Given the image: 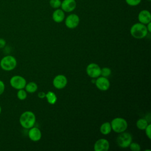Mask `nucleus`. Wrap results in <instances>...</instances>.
I'll return each mask as SVG.
<instances>
[{"label":"nucleus","mask_w":151,"mask_h":151,"mask_svg":"<svg viewBox=\"0 0 151 151\" xmlns=\"http://www.w3.org/2000/svg\"><path fill=\"white\" fill-rule=\"evenodd\" d=\"M52 20L57 23H60L65 19V12L61 8L55 9L52 14Z\"/></svg>","instance_id":"2eb2a0df"},{"label":"nucleus","mask_w":151,"mask_h":151,"mask_svg":"<svg viewBox=\"0 0 151 151\" xmlns=\"http://www.w3.org/2000/svg\"><path fill=\"white\" fill-rule=\"evenodd\" d=\"M36 121L35 114L31 111H25L23 112L19 119L21 126L26 129H29L33 127Z\"/></svg>","instance_id":"f257e3e1"},{"label":"nucleus","mask_w":151,"mask_h":151,"mask_svg":"<svg viewBox=\"0 0 151 151\" xmlns=\"http://www.w3.org/2000/svg\"><path fill=\"white\" fill-rule=\"evenodd\" d=\"M109 142L106 139H100L94 145V150L95 151H107L109 149Z\"/></svg>","instance_id":"f8f14e48"},{"label":"nucleus","mask_w":151,"mask_h":151,"mask_svg":"<svg viewBox=\"0 0 151 151\" xmlns=\"http://www.w3.org/2000/svg\"><path fill=\"white\" fill-rule=\"evenodd\" d=\"M132 142V136L130 133L128 132H122L117 136L116 139V143L117 145L122 148H126L129 146Z\"/></svg>","instance_id":"39448f33"},{"label":"nucleus","mask_w":151,"mask_h":151,"mask_svg":"<svg viewBox=\"0 0 151 151\" xmlns=\"http://www.w3.org/2000/svg\"><path fill=\"white\" fill-rule=\"evenodd\" d=\"M6 44V41L4 38H0V49L4 48L5 47Z\"/></svg>","instance_id":"bb28decb"},{"label":"nucleus","mask_w":151,"mask_h":151,"mask_svg":"<svg viewBox=\"0 0 151 151\" xmlns=\"http://www.w3.org/2000/svg\"><path fill=\"white\" fill-rule=\"evenodd\" d=\"M131 150L132 151H140V146L139 144L135 142H131L129 146Z\"/></svg>","instance_id":"5701e85b"},{"label":"nucleus","mask_w":151,"mask_h":151,"mask_svg":"<svg viewBox=\"0 0 151 151\" xmlns=\"http://www.w3.org/2000/svg\"><path fill=\"white\" fill-rule=\"evenodd\" d=\"M100 130L101 134L104 135H107L109 134L111 131V127L110 123L107 122L103 123L100 126Z\"/></svg>","instance_id":"dca6fc26"},{"label":"nucleus","mask_w":151,"mask_h":151,"mask_svg":"<svg viewBox=\"0 0 151 151\" xmlns=\"http://www.w3.org/2000/svg\"><path fill=\"white\" fill-rule=\"evenodd\" d=\"M80 23V18L76 14H71L68 15L65 19V25L70 29L76 28Z\"/></svg>","instance_id":"0eeeda50"},{"label":"nucleus","mask_w":151,"mask_h":151,"mask_svg":"<svg viewBox=\"0 0 151 151\" xmlns=\"http://www.w3.org/2000/svg\"><path fill=\"white\" fill-rule=\"evenodd\" d=\"M110 124L111 130L117 133L125 132L128 126L127 121L122 117H116L113 119L111 120Z\"/></svg>","instance_id":"20e7f679"},{"label":"nucleus","mask_w":151,"mask_h":151,"mask_svg":"<svg viewBox=\"0 0 151 151\" xmlns=\"http://www.w3.org/2000/svg\"><path fill=\"white\" fill-rule=\"evenodd\" d=\"M24 88L27 92L29 93H33L37 90L38 86L35 83L31 81L28 83H27Z\"/></svg>","instance_id":"f3484780"},{"label":"nucleus","mask_w":151,"mask_h":151,"mask_svg":"<svg viewBox=\"0 0 151 151\" xmlns=\"http://www.w3.org/2000/svg\"><path fill=\"white\" fill-rule=\"evenodd\" d=\"M95 84L98 89L101 91H107L110 87V81L107 77H99L95 81Z\"/></svg>","instance_id":"9d476101"},{"label":"nucleus","mask_w":151,"mask_h":151,"mask_svg":"<svg viewBox=\"0 0 151 151\" xmlns=\"http://www.w3.org/2000/svg\"><path fill=\"white\" fill-rule=\"evenodd\" d=\"M28 135L29 139L33 142L39 141L42 136L41 130L38 127L34 126L29 129Z\"/></svg>","instance_id":"ddd939ff"},{"label":"nucleus","mask_w":151,"mask_h":151,"mask_svg":"<svg viewBox=\"0 0 151 151\" xmlns=\"http://www.w3.org/2000/svg\"><path fill=\"white\" fill-rule=\"evenodd\" d=\"M146 28L147 29L148 32H151V22H149L146 25Z\"/></svg>","instance_id":"c85d7f7f"},{"label":"nucleus","mask_w":151,"mask_h":151,"mask_svg":"<svg viewBox=\"0 0 151 151\" xmlns=\"http://www.w3.org/2000/svg\"><path fill=\"white\" fill-rule=\"evenodd\" d=\"M147 1H150V0H147Z\"/></svg>","instance_id":"7c9ffc66"},{"label":"nucleus","mask_w":151,"mask_h":151,"mask_svg":"<svg viewBox=\"0 0 151 151\" xmlns=\"http://www.w3.org/2000/svg\"><path fill=\"white\" fill-rule=\"evenodd\" d=\"M145 130V133L147 136V137L150 139H151V124H148V125L147 126V127H146Z\"/></svg>","instance_id":"393cba45"},{"label":"nucleus","mask_w":151,"mask_h":151,"mask_svg":"<svg viewBox=\"0 0 151 151\" xmlns=\"http://www.w3.org/2000/svg\"><path fill=\"white\" fill-rule=\"evenodd\" d=\"M87 75L91 78H97L100 76L101 68L96 63H91L88 64L86 68Z\"/></svg>","instance_id":"6e6552de"},{"label":"nucleus","mask_w":151,"mask_h":151,"mask_svg":"<svg viewBox=\"0 0 151 151\" xmlns=\"http://www.w3.org/2000/svg\"><path fill=\"white\" fill-rule=\"evenodd\" d=\"M9 84L12 88L16 90H19L25 88L27 81L25 78L22 76L15 75L10 78Z\"/></svg>","instance_id":"423d86ee"},{"label":"nucleus","mask_w":151,"mask_h":151,"mask_svg":"<svg viewBox=\"0 0 151 151\" xmlns=\"http://www.w3.org/2000/svg\"><path fill=\"white\" fill-rule=\"evenodd\" d=\"M142 0H125L126 3L131 6H135L139 5Z\"/></svg>","instance_id":"b1692460"},{"label":"nucleus","mask_w":151,"mask_h":151,"mask_svg":"<svg viewBox=\"0 0 151 151\" xmlns=\"http://www.w3.org/2000/svg\"><path fill=\"white\" fill-rule=\"evenodd\" d=\"M49 4L51 7H52L54 9H57L60 8L61 4V0H50Z\"/></svg>","instance_id":"412c9836"},{"label":"nucleus","mask_w":151,"mask_h":151,"mask_svg":"<svg viewBox=\"0 0 151 151\" xmlns=\"http://www.w3.org/2000/svg\"><path fill=\"white\" fill-rule=\"evenodd\" d=\"M148 125L147 120L145 119H139L136 122V126L140 130H145Z\"/></svg>","instance_id":"6ab92c4d"},{"label":"nucleus","mask_w":151,"mask_h":151,"mask_svg":"<svg viewBox=\"0 0 151 151\" xmlns=\"http://www.w3.org/2000/svg\"><path fill=\"white\" fill-rule=\"evenodd\" d=\"M38 97L40 99H43V98L45 97V93L44 92L40 91L38 93Z\"/></svg>","instance_id":"cd10ccee"},{"label":"nucleus","mask_w":151,"mask_h":151,"mask_svg":"<svg viewBox=\"0 0 151 151\" xmlns=\"http://www.w3.org/2000/svg\"><path fill=\"white\" fill-rule=\"evenodd\" d=\"M17 65V59L11 55H5L0 60V67L6 71L13 70L16 68Z\"/></svg>","instance_id":"7ed1b4c3"},{"label":"nucleus","mask_w":151,"mask_h":151,"mask_svg":"<svg viewBox=\"0 0 151 151\" xmlns=\"http://www.w3.org/2000/svg\"><path fill=\"white\" fill-rule=\"evenodd\" d=\"M130 33L136 39H142L147 35L148 31L146 25L140 22H137L131 27Z\"/></svg>","instance_id":"f03ea898"},{"label":"nucleus","mask_w":151,"mask_h":151,"mask_svg":"<svg viewBox=\"0 0 151 151\" xmlns=\"http://www.w3.org/2000/svg\"><path fill=\"white\" fill-rule=\"evenodd\" d=\"M111 73V69L108 67H104L103 68H101V73L100 75L104 77H108L110 76Z\"/></svg>","instance_id":"4be33fe9"},{"label":"nucleus","mask_w":151,"mask_h":151,"mask_svg":"<svg viewBox=\"0 0 151 151\" xmlns=\"http://www.w3.org/2000/svg\"><path fill=\"white\" fill-rule=\"evenodd\" d=\"M137 18L139 22L145 25H146L151 21L150 12L146 9H143L140 11L138 14Z\"/></svg>","instance_id":"4468645a"},{"label":"nucleus","mask_w":151,"mask_h":151,"mask_svg":"<svg viewBox=\"0 0 151 151\" xmlns=\"http://www.w3.org/2000/svg\"><path fill=\"white\" fill-rule=\"evenodd\" d=\"M1 113H2V107H1V106L0 105V114H1Z\"/></svg>","instance_id":"c756f323"},{"label":"nucleus","mask_w":151,"mask_h":151,"mask_svg":"<svg viewBox=\"0 0 151 151\" xmlns=\"http://www.w3.org/2000/svg\"><path fill=\"white\" fill-rule=\"evenodd\" d=\"M5 86L4 82L2 80H0V96L4 93L5 91Z\"/></svg>","instance_id":"a878e982"},{"label":"nucleus","mask_w":151,"mask_h":151,"mask_svg":"<svg viewBox=\"0 0 151 151\" xmlns=\"http://www.w3.org/2000/svg\"><path fill=\"white\" fill-rule=\"evenodd\" d=\"M45 97L48 103L51 104H54L57 101V96L52 91H49L47 92V93H45Z\"/></svg>","instance_id":"a211bd4d"},{"label":"nucleus","mask_w":151,"mask_h":151,"mask_svg":"<svg viewBox=\"0 0 151 151\" xmlns=\"http://www.w3.org/2000/svg\"><path fill=\"white\" fill-rule=\"evenodd\" d=\"M76 0H63L61 1L60 8L65 12H71L76 9Z\"/></svg>","instance_id":"9b49d317"},{"label":"nucleus","mask_w":151,"mask_h":151,"mask_svg":"<svg viewBox=\"0 0 151 151\" xmlns=\"http://www.w3.org/2000/svg\"><path fill=\"white\" fill-rule=\"evenodd\" d=\"M53 86L57 89H62L64 88L67 84V78L63 74L56 76L52 81Z\"/></svg>","instance_id":"1a4fd4ad"},{"label":"nucleus","mask_w":151,"mask_h":151,"mask_svg":"<svg viewBox=\"0 0 151 151\" xmlns=\"http://www.w3.org/2000/svg\"><path fill=\"white\" fill-rule=\"evenodd\" d=\"M17 98L20 100H24L27 97V92L24 88L18 90L17 93Z\"/></svg>","instance_id":"aec40b11"}]
</instances>
